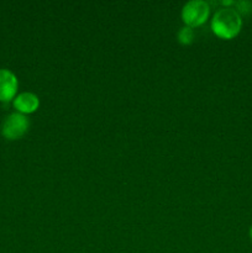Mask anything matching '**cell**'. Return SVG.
<instances>
[{
  "label": "cell",
  "mask_w": 252,
  "mask_h": 253,
  "mask_svg": "<svg viewBox=\"0 0 252 253\" xmlns=\"http://www.w3.org/2000/svg\"><path fill=\"white\" fill-rule=\"evenodd\" d=\"M17 91V78L9 69H0V101L15 99Z\"/></svg>",
  "instance_id": "cell-4"
},
{
  "label": "cell",
  "mask_w": 252,
  "mask_h": 253,
  "mask_svg": "<svg viewBox=\"0 0 252 253\" xmlns=\"http://www.w3.org/2000/svg\"><path fill=\"white\" fill-rule=\"evenodd\" d=\"M242 27L241 15L236 9L222 7L217 10L211 20L212 32L217 37L224 40H231L239 35Z\"/></svg>",
  "instance_id": "cell-1"
},
{
  "label": "cell",
  "mask_w": 252,
  "mask_h": 253,
  "mask_svg": "<svg viewBox=\"0 0 252 253\" xmlns=\"http://www.w3.org/2000/svg\"><path fill=\"white\" fill-rule=\"evenodd\" d=\"M12 104H14V108L16 109L17 113L25 115V114L35 113L39 109L40 99L36 94L25 91V93H21L17 96H15Z\"/></svg>",
  "instance_id": "cell-5"
},
{
  "label": "cell",
  "mask_w": 252,
  "mask_h": 253,
  "mask_svg": "<svg viewBox=\"0 0 252 253\" xmlns=\"http://www.w3.org/2000/svg\"><path fill=\"white\" fill-rule=\"evenodd\" d=\"M210 14V6L203 0H190L183 6L182 19L185 26L197 27L204 24Z\"/></svg>",
  "instance_id": "cell-2"
},
{
  "label": "cell",
  "mask_w": 252,
  "mask_h": 253,
  "mask_svg": "<svg viewBox=\"0 0 252 253\" xmlns=\"http://www.w3.org/2000/svg\"><path fill=\"white\" fill-rule=\"evenodd\" d=\"M194 39V32H193L192 27L184 26L179 30L178 32V41L182 44H190Z\"/></svg>",
  "instance_id": "cell-6"
},
{
  "label": "cell",
  "mask_w": 252,
  "mask_h": 253,
  "mask_svg": "<svg viewBox=\"0 0 252 253\" xmlns=\"http://www.w3.org/2000/svg\"><path fill=\"white\" fill-rule=\"evenodd\" d=\"M30 126L29 119L20 113L6 116L1 126V133L6 140H17L27 132Z\"/></svg>",
  "instance_id": "cell-3"
},
{
  "label": "cell",
  "mask_w": 252,
  "mask_h": 253,
  "mask_svg": "<svg viewBox=\"0 0 252 253\" xmlns=\"http://www.w3.org/2000/svg\"><path fill=\"white\" fill-rule=\"evenodd\" d=\"M250 239H251V241H252V226H251V229H250Z\"/></svg>",
  "instance_id": "cell-7"
}]
</instances>
